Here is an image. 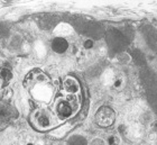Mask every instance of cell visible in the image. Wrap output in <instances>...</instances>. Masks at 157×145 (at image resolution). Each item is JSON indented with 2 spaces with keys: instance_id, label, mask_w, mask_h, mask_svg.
I'll return each instance as SVG.
<instances>
[{
  "instance_id": "9c48e42d",
  "label": "cell",
  "mask_w": 157,
  "mask_h": 145,
  "mask_svg": "<svg viewBox=\"0 0 157 145\" xmlns=\"http://www.w3.org/2000/svg\"><path fill=\"white\" fill-rule=\"evenodd\" d=\"M124 84V78L122 76H119L117 79L115 80V82H113V87H115L116 89H121Z\"/></svg>"
},
{
  "instance_id": "7a4b0ae2",
  "label": "cell",
  "mask_w": 157,
  "mask_h": 145,
  "mask_svg": "<svg viewBox=\"0 0 157 145\" xmlns=\"http://www.w3.org/2000/svg\"><path fill=\"white\" fill-rule=\"evenodd\" d=\"M80 109V100L75 95H63L55 100L54 114L59 120L72 118Z\"/></svg>"
},
{
  "instance_id": "5b68a950",
  "label": "cell",
  "mask_w": 157,
  "mask_h": 145,
  "mask_svg": "<svg viewBox=\"0 0 157 145\" xmlns=\"http://www.w3.org/2000/svg\"><path fill=\"white\" fill-rule=\"evenodd\" d=\"M63 89L66 95H78L81 91V86L78 81L73 76H67L63 82Z\"/></svg>"
},
{
  "instance_id": "30bf717a",
  "label": "cell",
  "mask_w": 157,
  "mask_h": 145,
  "mask_svg": "<svg viewBox=\"0 0 157 145\" xmlns=\"http://www.w3.org/2000/svg\"><path fill=\"white\" fill-rule=\"evenodd\" d=\"M92 46H93V42H92L91 40H86L84 42V47H85V49H91Z\"/></svg>"
},
{
  "instance_id": "6da1fadb",
  "label": "cell",
  "mask_w": 157,
  "mask_h": 145,
  "mask_svg": "<svg viewBox=\"0 0 157 145\" xmlns=\"http://www.w3.org/2000/svg\"><path fill=\"white\" fill-rule=\"evenodd\" d=\"M24 86L28 90L33 91L37 98H40V96L42 98L47 97L48 93L51 95V79L39 70H34L27 74L24 81Z\"/></svg>"
},
{
  "instance_id": "ba28073f",
  "label": "cell",
  "mask_w": 157,
  "mask_h": 145,
  "mask_svg": "<svg viewBox=\"0 0 157 145\" xmlns=\"http://www.w3.org/2000/svg\"><path fill=\"white\" fill-rule=\"evenodd\" d=\"M121 139L118 135H110L108 137V141H107V144L108 145H120Z\"/></svg>"
},
{
  "instance_id": "8992f818",
  "label": "cell",
  "mask_w": 157,
  "mask_h": 145,
  "mask_svg": "<svg viewBox=\"0 0 157 145\" xmlns=\"http://www.w3.org/2000/svg\"><path fill=\"white\" fill-rule=\"evenodd\" d=\"M51 46H52V49L54 52L61 54V53H64L67 51V49H69V43H67V41H66L65 38H63V37H55V38L52 41Z\"/></svg>"
},
{
  "instance_id": "3957f363",
  "label": "cell",
  "mask_w": 157,
  "mask_h": 145,
  "mask_svg": "<svg viewBox=\"0 0 157 145\" xmlns=\"http://www.w3.org/2000/svg\"><path fill=\"white\" fill-rule=\"evenodd\" d=\"M56 120H59L54 112L47 108H38L33 112L30 116L32 125L38 131H47L53 128L56 125Z\"/></svg>"
},
{
  "instance_id": "52a82bcc",
  "label": "cell",
  "mask_w": 157,
  "mask_h": 145,
  "mask_svg": "<svg viewBox=\"0 0 157 145\" xmlns=\"http://www.w3.org/2000/svg\"><path fill=\"white\" fill-rule=\"evenodd\" d=\"M11 79H13V73L9 69H6V68L0 69V88L9 83Z\"/></svg>"
},
{
  "instance_id": "8fae6325",
  "label": "cell",
  "mask_w": 157,
  "mask_h": 145,
  "mask_svg": "<svg viewBox=\"0 0 157 145\" xmlns=\"http://www.w3.org/2000/svg\"><path fill=\"white\" fill-rule=\"evenodd\" d=\"M27 145H34V144H32V143H28V144H27Z\"/></svg>"
},
{
  "instance_id": "277c9868",
  "label": "cell",
  "mask_w": 157,
  "mask_h": 145,
  "mask_svg": "<svg viewBox=\"0 0 157 145\" xmlns=\"http://www.w3.org/2000/svg\"><path fill=\"white\" fill-rule=\"evenodd\" d=\"M95 123L100 127H110L116 120L115 110L109 106H102L95 112Z\"/></svg>"
}]
</instances>
